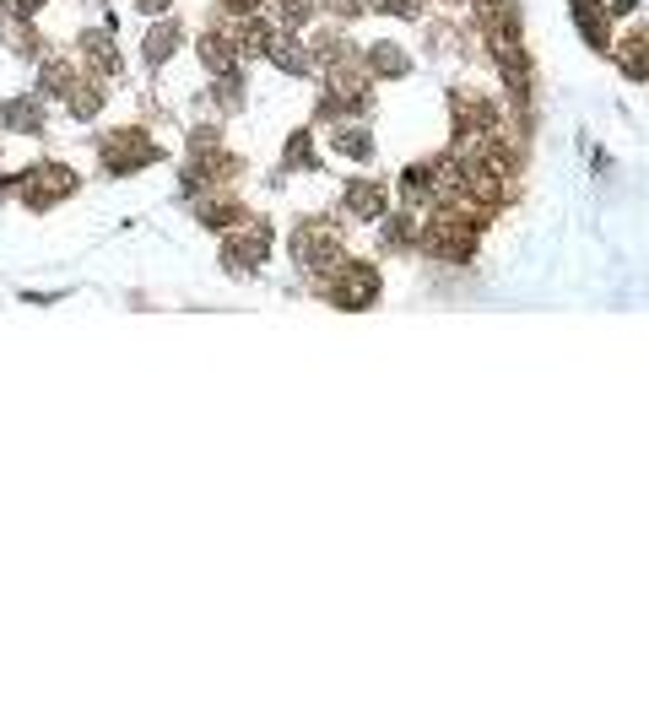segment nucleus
I'll use <instances>...</instances> for the list:
<instances>
[{
	"label": "nucleus",
	"instance_id": "obj_10",
	"mask_svg": "<svg viewBox=\"0 0 649 719\" xmlns=\"http://www.w3.org/2000/svg\"><path fill=\"white\" fill-rule=\"evenodd\" d=\"M195 55H201V65H206L211 76H222V71H233V65H238V49H233L228 28H206V33H195Z\"/></svg>",
	"mask_w": 649,
	"mask_h": 719
},
{
	"label": "nucleus",
	"instance_id": "obj_17",
	"mask_svg": "<svg viewBox=\"0 0 649 719\" xmlns=\"http://www.w3.org/2000/svg\"><path fill=\"white\" fill-rule=\"evenodd\" d=\"M222 11H233V17H255L260 0H222Z\"/></svg>",
	"mask_w": 649,
	"mask_h": 719
},
{
	"label": "nucleus",
	"instance_id": "obj_18",
	"mask_svg": "<svg viewBox=\"0 0 649 719\" xmlns=\"http://www.w3.org/2000/svg\"><path fill=\"white\" fill-rule=\"evenodd\" d=\"M168 6H174V0H136V11H141V17H163Z\"/></svg>",
	"mask_w": 649,
	"mask_h": 719
},
{
	"label": "nucleus",
	"instance_id": "obj_16",
	"mask_svg": "<svg viewBox=\"0 0 649 719\" xmlns=\"http://www.w3.org/2000/svg\"><path fill=\"white\" fill-rule=\"evenodd\" d=\"M309 163H314V136L298 130V136L287 141V168H309Z\"/></svg>",
	"mask_w": 649,
	"mask_h": 719
},
{
	"label": "nucleus",
	"instance_id": "obj_9",
	"mask_svg": "<svg viewBox=\"0 0 649 719\" xmlns=\"http://www.w3.org/2000/svg\"><path fill=\"white\" fill-rule=\"evenodd\" d=\"M179 49H184V28H179L174 17L152 22V28H147V38H141V60H147L152 71H157V65H168V60L179 55Z\"/></svg>",
	"mask_w": 649,
	"mask_h": 719
},
{
	"label": "nucleus",
	"instance_id": "obj_5",
	"mask_svg": "<svg viewBox=\"0 0 649 719\" xmlns=\"http://www.w3.org/2000/svg\"><path fill=\"white\" fill-rule=\"evenodd\" d=\"M222 265H228V276H255L260 265L271 255V222L266 217H238L228 238H222Z\"/></svg>",
	"mask_w": 649,
	"mask_h": 719
},
{
	"label": "nucleus",
	"instance_id": "obj_14",
	"mask_svg": "<svg viewBox=\"0 0 649 719\" xmlns=\"http://www.w3.org/2000/svg\"><path fill=\"white\" fill-rule=\"evenodd\" d=\"M238 217H244V201H233V195H206V201L195 206V222H206V228H222V233H228Z\"/></svg>",
	"mask_w": 649,
	"mask_h": 719
},
{
	"label": "nucleus",
	"instance_id": "obj_4",
	"mask_svg": "<svg viewBox=\"0 0 649 719\" xmlns=\"http://www.w3.org/2000/svg\"><path fill=\"white\" fill-rule=\"evenodd\" d=\"M320 292L336 309H347V314H357V309H374L379 303V265H368V260H341L336 271L320 282Z\"/></svg>",
	"mask_w": 649,
	"mask_h": 719
},
{
	"label": "nucleus",
	"instance_id": "obj_19",
	"mask_svg": "<svg viewBox=\"0 0 649 719\" xmlns=\"http://www.w3.org/2000/svg\"><path fill=\"white\" fill-rule=\"evenodd\" d=\"M628 11H639V0H612V6H606V17L617 22V17H628Z\"/></svg>",
	"mask_w": 649,
	"mask_h": 719
},
{
	"label": "nucleus",
	"instance_id": "obj_1",
	"mask_svg": "<svg viewBox=\"0 0 649 719\" xmlns=\"http://www.w3.org/2000/svg\"><path fill=\"white\" fill-rule=\"evenodd\" d=\"M287 255H293V265L309 282H325V276L347 260V244H341V233L330 228L325 217H303L293 228V238H287Z\"/></svg>",
	"mask_w": 649,
	"mask_h": 719
},
{
	"label": "nucleus",
	"instance_id": "obj_12",
	"mask_svg": "<svg viewBox=\"0 0 649 719\" xmlns=\"http://www.w3.org/2000/svg\"><path fill=\"white\" fill-rule=\"evenodd\" d=\"M363 60H368V71H374V76H384V82H395V76L412 71V55H406L401 44H384V38H379V44H368Z\"/></svg>",
	"mask_w": 649,
	"mask_h": 719
},
{
	"label": "nucleus",
	"instance_id": "obj_11",
	"mask_svg": "<svg viewBox=\"0 0 649 719\" xmlns=\"http://www.w3.org/2000/svg\"><path fill=\"white\" fill-rule=\"evenodd\" d=\"M347 211H352L357 222H379L384 211H390V201H384V184L352 179V184H347Z\"/></svg>",
	"mask_w": 649,
	"mask_h": 719
},
{
	"label": "nucleus",
	"instance_id": "obj_13",
	"mask_svg": "<svg viewBox=\"0 0 649 719\" xmlns=\"http://www.w3.org/2000/svg\"><path fill=\"white\" fill-rule=\"evenodd\" d=\"M330 152L347 157V163H368V157H374V136H368V125H341L336 136H330Z\"/></svg>",
	"mask_w": 649,
	"mask_h": 719
},
{
	"label": "nucleus",
	"instance_id": "obj_3",
	"mask_svg": "<svg viewBox=\"0 0 649 719\" xmlns=\"http://www.w3.org/2000/svg\"><path fill=\"white\" fill-rule=\"evenodd\" d=\"M476 222L460 217V211L449 206H433V222L417 233V249H428L433 260H471L476 255Z\"/></svg>",
	"mask_w": 649,
	"mask_h": 719
},
{
	"label": "nucleus",
	"instance_id": "obj_8",
	"mask_svg": "<svg viewBox=\"0 0 649 719\" xmlns=\"http://www.w3.org/2000/svg\"><path fill=\"white\" fill-rule=\"evenodd\" d=\"M44 125H49V119H44V98H38V92L0 103V130H6V136H38Z\"/></svg>",
	"mask_w": 649,
	"mask_h": 719
},
{
	"label": "nucleus",
	"instance_id": "obj_6",
	"mask_svg": "<svg viewBox=\"0 0 649 719\" xmlns=\"http://www.w3.org/2000/svg\"><path fill=\"white\" fill-rule=\"evenodd\" d=\"M98 152H103V168L109 173H136V168L157 163V141L147 130H109L98 141Z\"/></svg>",
	"mask_w": 649,
	"mask_h": 719
},
{
	"label": "nucleus",
	"instance_id": "obj_15",
	"mask_svg": "<svg viewBox=\"0 0 649 719\" xmlns=\"http://www.w3.org/2000/svg\"><path fill=\"white\" fill-rule=\"evenodd\" d=\"M579 17V33L590 38V49H612V17H606V6H574Z\"/></svg>",
	"mask_w": 649,
	"mask_h": 719
},
{
	"label": "nucleus",
	"instance_id": "obj_20",
	"mask_svg": "<svg viewBox=\"0 0 649 719\" xmlns=\"http://www.w3.org/2000/svg\"><path fill=\"white\" fill-rule=\"evenodd\" d=\"M574 6H601V0H574Z\"/></svg>",
	"mask_w": 649,
	"mask_h": 719
},
{
	"label": "nucleus",
	"instance_id": "obj_7",
	"mask_svg": "<svg viewBox=\"0 0 649 719\" xmlns=\"http://www.w3.org/2000/svg\"><path fill=\"white\" fill-rule=\"evenodd\" d=\"M76 55H82V76H98V82H109V76L125 71V60H119L109 28H87L82 38H76Z\"/></svg>",
	"mask_w": 649,
	"mask_h": 719
},
{
	"label": "nucleus",
	"instance_id": "obj_2",
	"mask_svg": "<svg viewBox=\"0 0 649 719\" xmlns=\"http://www.w3.org/2000/svg\"><path fill=\"white\" fill-rule=\"evenodd\" d=\"M11 195H22V206H33V211H49L65 195H76V168L60 163V157H38L33 168H22L11 179Z\"/></svg>",
	"mask_w": 649,
	"mask_h": 719
}]
</instances>
